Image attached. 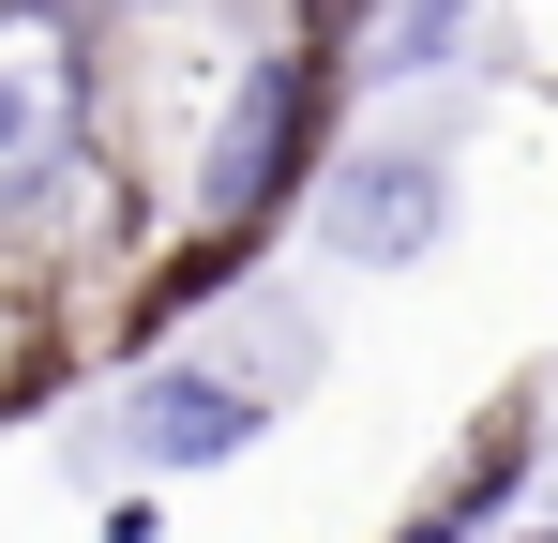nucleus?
Listing matches in <instances>:
<instances>
[{
    "label": "nucleus",
    "mask_w": 558,
    "mask_h": 543,
    "mask_svg": "<svg viewBox=\"0 0 558 543\" xmlns=\"http://www.w3.org/2000/svg\"><path fill=\"white\" fill-rule=\"evenodd\" d=\"M302 136H317V31H302V46H287V61L242 90V106H227V136H211V181H196V212H211L227 242H257V212L287 196V152H302Z\"/></svg>",
    "instance_id": "f257e3e1"
},
{
    "label": "nucleus",
    "mask_w": 558,
    "mask_h": 543,
    "mask_svg": "<svg viewBox=\"0 0 558 543\" xmlns=\"http://www.w3.org/2000/svg\"><path fill=\"white\" fill-rule=\"evenodd\" d=\"M242 438H257V393H227V377H151L121 408V452H151V468H196V452H242Z\"/></svg>",
    "instance_id": "f03ea898"
},
{
    "label": "nucleus",
    "mask_w": 558,
    "mask_h": 543,
    "mask_svg": "<svg viewBox=\"0 0 558 543\" xmlns=\"http://www.w3.org/2000/svg\"><path fill=\"white\" fill-rule=\"evenodd\" d=\"M438 196H453V181L423 167V152H377V167H348V196H332V212H348L332 242H348V257H423V242H438Z\"/></svg>",
    "instance_id": "7ed1b4c3"
},
{
    "label": "nucleus",
    "mask_w": 558,
    "mask_h": 543,
    "mask_svg": "<svg viewBox=\"0 0 558 543\" xmlns=\"http://www.w3.org/2000/svg\"><path fill=\"white\" fill-rule=\"evenodd\" d=\"M408 543H453V529H408Z\"/></svg>",
    "instance_id": "20e7f679"
}]
</instances>
